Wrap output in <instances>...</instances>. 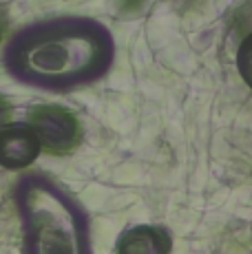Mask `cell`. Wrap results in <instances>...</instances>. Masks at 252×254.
<instances>
[{
	"label": "cell",
	"mask_w": 252,
	"mask_h": 254,
	"mask_svg": "<svg viewBox=\"0 0 252 254\" xmlns=\"http://www.w3.org/2000/svg\"><path fill=\"white\" fill-rule=\"evenodd\" d=\"M111 53V38L98 22L60 20L22 33L11 49V69L36 84H77L104 73Z\"/></svg>",
	"instance_id": "cell-1"
},
{
	"label": "cell",
	"mask_w": 252,
	"mask_h": 254,
	"mask_svg": "<svg viewBox=\"0 0 252 254\" xmlns=\"http://www.w3.org/2000/svg\"><path fill=\"white\" fill-rule=\"evenodd\" d=\"M9 113H11V109H9L7 100H4V97L0 95V128H2V126L7 124V120H9Z\"/></svg>",
	"instance_id": "cell-7"
},
{
	"label": "cell",
	"mask_w": 252,
	"mask_h": 254,
	"mask_svg": "<svg viewBox=\"0 0 252 254\" xmlns=\"http://www.w3.org/2000/svg\"><path fill=\"white\" fill-rule=\"evenodd\" d=\"M29 126L33 128L40 148L53 155L69 153L80 141V122L69 109L58 104H40L29 111Z\"/></svg>",
	"instance_id": "cell-3"
},
{
	"label": "cell",
	"mask_w": 252,
	"mask_h": 254,
	"mask_svg": "<svg viewBox=\"0 0 252 254\" xmlns=\"http://www.w3.org/2000/svg\"><path fill=\"white\" fill-rule=\"evenodd\" d=\"M144 0H120V4H122V9H126V11H130V9H137L142 7Z\"/></svg>",
	"instance_id": "cell-8"
},
{
	"label": "cell",
	"mask_w": 252,
	"mask_h": 254,
	"mask_svg": "<svg viewBox=\"0 0 252 254\" xmlns=\"http://www.w3.org/2000/svg\"><path fill=\"white\" fill-rule=\"evenodd\" d=\"M168 234L155 228H135L120 243V250H139V252H157L168 248Z\"/></svg>",
	"instance_id": "cell-5"
},
{
	"label": "cell",
	"mask_w": 252,
	"mask_h": 254,
	"mask_svg": "<svg viewBox=\"0 0 252 254\" xmlns=\"http://www.w3.org/2000/svg\"><path fill=\"white\" fill-rule=\"evenodd\" d=\"M0 36H2V20H0Z\"/></svg>",
	"instance_id": "cell-9"
},
{
	"label": "cell",
	"mask_w": 252,
	"mask_h": 254,
	"mask_svg": "<svg viewBox=\"0 0 252 254\" xmlns=\"http://www.w3.org/2000/svg\"><path fill=\"white\" fill-rule=\"evenodd\" d=\"M237 66H239L246 84L252 89V31L244 38V42L239 45V51H237Z\"/></svg>",
	"instance_id": "cell-6"
},
{
	"label": "cell",
	"mask_w": 252,
	"mask_h": 254,
	"mask_svg": "<svg viewBox=\"0 0 252 254\" xmlns=\"http://www.w3.org/2000/svg\"><path fill=\"white\" fill-rule=\"evenodd\" d=\"M40 141L29 124L2 126L0 128V166L4 168H25L38 157Z\"/></svg>",
	"instance_id": "cell-4"
},
{
	"label": "cell",
	"mask_w": 252,
	"mask_h": 254,
	"mask_svg": "<svg viewBox=\"0 0 252 254\" xmlns=\"http://www.w3.org/2000/svg\"><path fill=\"white\" fill-rule=\"evenodd\" d=\"M22 210L31 248L40 252H77L82 250L84 223L77 210L51 186L27 182Z\"/></svg>",
	"instance_id": "cell-2"
}]
</instances>
